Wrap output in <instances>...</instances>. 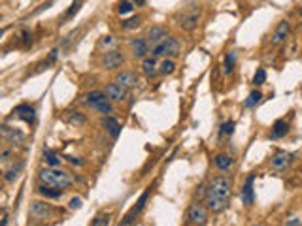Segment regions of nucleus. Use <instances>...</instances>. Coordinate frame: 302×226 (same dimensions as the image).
Here are the masks:
<instances>
[{
    "label": "nucleus",
    "mask_w": 302,
    "mask_h": 226,
    "mask_svg": "<svg viewBox=\"0 0 302 226\" xmlns=\"http://www.w3.org/2000/svg\"><path fill=\"white\" fill-rule=\"evenodd\" d=\"M149 194H151V187H147L144 192H142V196L138 198V202L134 203L133 205V209L129 211V213L125 215V219L121 221V225L123 226H127V225H133L134 221H136V217L144 211V207H145V202H147V198H149Z\"/></svg>",
    "instance_id": "9"
},
{
    "label": "nucleus",
    "mask_w": 302,
    "mask_h": 226,
    "mask_svg": "<svg viewBox=\"0 0 302 226\" xmlns=\"http://www.w3.org/2000/svg\"><path fill=\"white\" fill-rule=\"evenodd\" d=\"M266 83V72L265 68H257V72H255L253 75V85L255 87H261V85Z\"/></svg>",
    "instance_id": "33"
},
{
    "label": "nucleus",
    "mask_w": 302,
    "mask_h": 226,
    "mask_svg": "<svg viewBox=\"0 0 302 226\" xmlns=\"http://www.w3.org/2000/svg\"><path fill=\"white\" fill-rule=\"evenodd\" d=\"M142 25V17L140 15H133L131 19H125V21H121V26L125 28V30H133L136 26H140Z\"/></svg>",
    "instance_id": "29"
},
{
    "label": "nucleus",
    "mask_w": 302,
    "mask_h": 226,
    "mask_svg": "<svg viewBox=\"0 0 302 226\" xmlns=\"http://www.w3.org/2000/svg\"><path fill=\"white\" fill-rule=\"evenodd\" d=\"M102 126H104V130L108 132L113 140H117V136H119V132H121V125L115 117H111V115H104V119H102Z\"/></svg>",
    "instance_id": "20"
},
{
    "label": "nucleus",
    "mask_w": 302,
    "mask_h": 226,
    "mask_svg": "<svg viewBox=\"0 0 302 226\" xmlns=\"http://www.w3.org/2000/svg\"><path fill=\"white\" fill-rule=\"evenodd\" d=\"M64 158H66L70 164H76V166H82V164H83V162H82L80 158H76V156H64Z\"/></svg>",
    "instance_id": "39"
},
{
    "label": "nucleus",
    "mask_w": 302,
    "mask_h": 226,
    "mask_svg": "<svg viewBox=\"0 0 302 226\" xmlns=\"http://www.w3.org/2000/svg\"><path fill=\"white\" fill-rule=\"evenodd\" d=\"M133 10H134L133 0H121L119 6H117V13L119 15H127V13H131Z\"/></svg>",
    "instance_id": "32"
},
{
    "label": "nucleus",
    "mask_w": 302,
    "mask_h": 226,
    "mask_svg": "<svg viewBox=\"0 0 302 226\" xmlns=\"http://www.w3.org/2000/svg\"><path fill=\"white\" fill-rule=\"evenodd\" d=\"M142 72H144V75L147 79H153L155 75L159 74V62H157V57H145L142 59Z\"/></svg>",
    "instance_id": "18"
},
{
    "label": "nucleus",
    "mask_w": 302,
    "mask_h": 226,
    "mask_svg": "<svg viewBox=\"0 0 302 226\" xmlns=\"http://www.w3.org/2000/svg\"><path fill=\"white\" fill-rule=\"evenodd\" d=\"M234 132V121H227L223 126H221V136H230Z\"/></svg>",
    "instance_id": "36"
},
{
    "label": "nucleus",
    "mask_w": 302,
    "mask_h": 226,
    "mask_svg": "<svg viewBox=\"0 0 302 226\" xmlns=\"http://www.w3.org/2000/svg\"><path fill=\"white\" fill-rule=\"evenodd\" d=\"M98 48H106V51H110V48H113V38L111 36H102L100 38V42H98Z\"/></svg>",
    "instance_id": "35"
},
{
    "label": "nucleus",
    "mask_w": 302,
    "mask_h": 226,
    "mask_svg": "<svg viewBox=\"0 0 302 226\" xmlns=\"http://www.w3.org/2000/svg\"><path fill=\"white\" fill-rule=\"evenodd\" d=\"M230 194H232V183L227 177H214L208 183L206 189L204 203L206 207L212 213H221L227 209V205L230 202Z\"/></svg>",
    "instance_id": "1"
},
{
    "label": "nucleus",
    "mask_w": 302,
    "mask_h": 226,
    "mask_svg": "<svg viewBox=\"0 0 302 226\" xmlns=\"http://www.w3.org/2000/svg\"><path fill=\"white\" fill-rule=\"evenodd\" d=\"M85 104L100 115H111L113 113V104L108 98V95L102 93V91H91L85 96Z\"/></svg>",
    "instance_id": "3"
},
{
    "label": "nucleus",
    "mask_w": 302,
    "mask_h": 226,
    "mask_svg": "<svg viewBox=\"0 0 302 226\" xmlns=\"http://www.w3.org/2000/svg\"><path fill=\"white\" fill-rule=\"evenodd\" d=\"M127 91L129 89H125L121 83H117V81H111V83L106 85V95H108V98L111 100V102H123L125 98H127Z\"/></svg>",
    "instance_id": "15"
},
{
    "label": "nucleus",
    "mask_w": 302,
    "mask_h": 226,
    "mask_svg": "<svg viewBox=\"0 0 302 226\" xmlns=\"http://www.w3.org/2000/svg\"><path fill=\"white\" fill-rule=\"evenodd\" d=\"M115 81L123 85L125 89H136L138 87V75L131 70H125L115 75Z\"/></svg>",
    "instance_id": "17"
},
{
    "label": "nucleus",
    "mask_w": 302,
    "mask_h": 226,
    "mask_svg": "<svg viewBox=\"0 0 302 226\" xmlns=\"http://www.w3.org/2000/svg\"><path fill=\"white\" fill-rule=\"evenodd\" d=\"M289 34H291V25H289V21H279L278 23V26L274 28V32L270 34V40H268V44L272 46V48H278V46H281L287 38H289Z\"/></svg>",
    "instance_id": "10"
},
{
    "label": "nucleus",
    "mask_w": 302,
    "mask_h": 226,
    "mask_svg": "<svg viewBox=\"0 0 302 226\" xmlns=\"http://www.w3.org/2000/svg\"><path fill=\"white\" fill-rule=\"evenodd\" d=\"M253 181H255V176H247L246 179V183H244V189H242V203L244 205H253L255 202V194H253Z\"/></svg>",
    "instance_id": "16"
},
{
    "label": "nucleus",
    "mask_w": 302,
    "mask_h": 226,
    "mask_svg": "<svg viewBox=\"0 0 302 226\" xmlns=\"http://www.w3.org/2000/svg\"><path fill=\"white\" fill-rule=\"evenodd\" d=\"M38 179L40 183L44 185H51V187H57V189H68L70 185L74 183V177L64 172V170H59V168H42L38 172Z\"/></svg>",
    "instance_id": "2"
},
{
    "label": "nucleus",
    "mask_w": 302,
    "mask_h": 226,
    "mask_svg": "<svg viewBox=\"0 0 302 226\" xmlns=\"http://www.w3.org/2000/svg\"><path fill=\"white\" fill-rule=\"evenodd\" d=\"M42 158H44V162L51 168H59L60 160H62L57 153H53V151H49V149H44V151H42Z\"/></svg>",
    "instance_id": "24"
},
{
    "label": "nucleus",
    "mask_w": 302,
    "mask_h": 226,
    "mask_svg": "<svg viewBox=\"0 0 302 226\" xmlns=\"http://www.w3.org/2000/svg\"><path fill=\"white\" fill-rule=\"evenodd\" d=\"M129 48H131L134 59H145L149 53V42H147V38H133Z\"/></svg>",
    "instance_id": "12"
},
{
    "label": "nucleus",
    "mask_w": 302,
    "mask_h": 226,
    "mask_svg": "<svg viewBox=\"0 0 302 226\" xmlns=\"http://www.w3.org/2000/svg\"><path fill=\"white\" fill-rule=\"evenodd\" d=\"M21 170H23V162H17V164H13L6 174H4V181L6 183H12L15 179L19 177V174H21Z\"/></svg>",
    "instance_id": "27"
},
{
    "label": "nucleus",
    "mask_w": 302,
    "mask_h": 226,
    "mask_svg": "<svg viewBox=\"0 0 302 226\" xmlns=\"http://www.w3.org/2000/svg\"><path fill=\"white\" fill-rule=\"evenodd\" d=\"M261 98H263V93H261L259 89L251 91L249 96H247V100H246V107H255L259 102H261Z\"/></svg>",
    "instance_id": "30"
},
{
    "label": "nucleus",
    "mask_w": 302,
    "mask_h": 226,
    "mask_svg": "<svg viewBox=\"0 0 302 226\" xmlns=\"http://www.w3.org/2000/svg\"><path fill=\"white\" fill-rule=\"evenodd\" d=\"M285 225H287V226H299V225H302V221H301V219H297V217H293V219H289Z\"/></svg>",
    "instance_id": "40"
},
{
    "label": "nucleus",
    "mask_w": 302,
    "mask_h": 226,
    "mask_svg": "<svg viewBox=\"0 0 302 226\" xmlns=\"http://www.w3.org/2000/svg\"><path fill=\"white\" fill-rule=\"evenodd\" d=\"M299 15L302 17V4H301V8H299Z\"/></svg>",
    "instance_id": "42"
},
{
    "label": "nucleus",
    "mask_w": 302,
    "mask_h": 226,
    "mask_svg": "<svg viewBox=\"0 0 302 226\" xmlns=\"http://www.w3.org/2000/svg\"><path fill=\"white\" fill-rule=\"evenodd\" d=\"M145 38H147L149 46L153 48V46H157V44H161L163 40H166V38H168V30H166L163 25H153V26L147 30Z\"/></svg>",
    "instance_id": "13"
},
{
    "label": "nucleus",
    "mask_w": 302,
    "mask_h": 226,
    "mask_svg": "<svg viewBox=\"0 0 302 226\" xmlns=\"http://www.w3.org/2000/svg\"><path fill=\"white\" fill-rule=\"evenodd\" d=\"M0 132H2V138L6 142H10L12 145H23L25 143V134L21 130H17V128H10L8 125H2Z\"/></svg>",
    "instance_id": "14"
},
{
    "label": "nucleus",
    "mask_w": 302,
    "mask_h": 226,
    "mask_svg": "<svg viewBox=\"0 0 302 226\" xmlns=\"http://www.w3.org/2000/svg\"><path fill=\"white\" fill-rule=\"evenodd\" d=\"M13 113H15L19 119H23L25 123H28V125L34 123V107L28 106V104H21V106H17L15 109H13Z\"/></svg>",
    "instance_id": "21"
},
{
    "label": "nucleus",
    "mask_w": 302,
    "mask_h": 226,
    "mask_svg": "<svg viewBox=\"0 0 302 226\" xmlns=\"http://www.w3.org/2000/svg\"><path fill=\"white\" fill-rule=\"evenodd\" d=\"M123 64H125V55H123L121 51H117V49L104 51V55H102V59H100V66L108 72L117 70V68H121Z\"/></svg>",
    "instance_id": "8"
},
{
    "label": "nucleus",
    "mask_w": 302,
    "mask_h": 226,
    "mask_svg": "<svg viewBox=\"0 0 302 226\" xmlns=\"http://www.w3.org/2000/svg\"><path fill=\"white\" fill-rule=\"evenodd\" d=\"M174 72H176V62H174V59L165 57V59L161 60V64H159V74H163V75H172Z\"/></svg>",
    "instance_id": "26"
},
{
    "label": "nucleus",
    "mask_w": 302,
    "mask_h": 226,
    "mask_svg": "<svg viewBox=\"0 0 302 226\" xmlns=\"http://www.w3.org/2000/svg\"><path fill=\"white\" fill-rule=\"evenodd\" d=\"M214 164H216V168L221 174H227V172H230L232 164H234V158L229 153H218L216 158H214Z\"/></svg>",
    "instance_id": "19"
},
{
    "label": "nucleus",
    "mask_w": 302,
    "mask_h": 226,
    "mask_svg": "<svg viewBox=\"0 0 302 226\" xmlns=\"http://www.w3.org/2000/svg\"><path fill=\"white\" fill-rule=\"evenodd\" d=\"M133 4H134V6H144L145 0H133Z\"/></svg>",
    "instance_id": "41"
},
{
    "label": "nucleus",
    "mask_w": 302,
    "mask_h": 226,
    "mask_svg": "<svg viewBox=\"0 0 302 226\" xmlns=\"http://www.w3.org/2000/svg\"><path fill=\"white\" fill-rule=\"evenodd\" d=\"M30 217L34 219V221H49V219H53V215H55V207L48 202H42V200H34V202H30Z\"/></svg>",
    "instance_id": "7"
},
{
    "label": "nucleus",
    "mask_w": 302,
    "mask_h": 226,
    "mask_svg": "<svg viewBox=\"0 0 302 226\" xmlns=\"http://www.w3.org/2000/svg\"><path fill=\"white\" fill-rule=\"evenodd\" d=\"M38 192L44 196V198H49V200H57V198H60L62 196V192H64V189H57V187H51V185H40L38 187Z\"/></svg>",
    "instance_id": "22"
},
{
    "label": "nucleus",
    "mask_w": 302,
    "mask_h": 226,
    "mask_svg": "<svg viewBox=\"0 0 302 226\" xmlns=\"http://www.w3.org/2000/svg\"><path fill=\"white\" fill-rule=\"evenodd\" d=\"M93 226H108L110 225V215H97L93 221H91Z\"/></svg>",
    "instance_id": "34"
},
{
    "label": "nucleus",
    "mask_w": 302,
    "mask_h": 226,
    "mask_svg": "<svg viewBox=\"0 0 302 226\" xmlns=\"http://www.w3.org/2000/svg\"><path fill=\"white\" fill-rule=\"evenodd\" d=\"M82 2H83V0H74V2H72V6H70V8H68V10L64 12V15H62V21H66V19H70V17H74L76 13L80 12V8H82Z\"/></svg>",
    "instance_id": "31"
},
{
    "label": "nucleus",
    "mask_w": 302,
    "mask_h": 226,
    "mask_svg": "<svg viewBox=\"0 0 302 226\" xmlns=\"http://www.w3.org/2000/svg\"><path fill=\"white\" fill-rule=\"evenodd\" d=\"M82 203H83L82 198H72L70 203H68V207H70V209H80V207H82Z\"/></svg>",
    "instance_id": "37"
},
{
    "label": "nucleus",
    "mask_w": 302,
    "mask_h": 226,
    "mask_svg": "<svg viewBox=\"0 0 302 226\" xmlns=\"http://www.w3.org/2000/svg\"><path fill=\"white\" fill-rule=\"evenodd\" d=\"M208 207L202 205V203L194 202L189 205V209H187V213H185V223L187 225H208Z\"/></svg>",
    "instance_id": "6"
},
{
    "label": "nucleus",
    "mask_w": 302,
    "mask_h": 226,
    "mask_svg": "<svg viewBox=\"0 0 302 226\" xmlns=\"http://www.w3.org/2000/svg\"><path fill=\"white\" fill-rule=\"evenodd\" d=\"M198 21H200V8L194 6V4H191L187 10H183L181 13L176 15V23H178V26L183 28V30H187V32L194 30V28L198 26Z\"/></svg>",
    "instance_id": "5"
},
{
    "label": "nucleus",
    "mask_w": 302,
    "mask_h": 226,
    "mask_svg": "<svg viewBox=\"0 0 302 226\" xmlns=\"http://www.w3.org/2000/svg\"><path fill=\"white\" fill-rule=\"evenodd\" d=\"M291 162H293V155L291 153H287V151H278L276 155L270 158V168L274 172H278V174H283V172L289 170Z\"/></svg>",
    "instance_id": "11"
},
{
    "label": "nucleus",
    "mask_w": 302,
    "mask_h": 226,
    "mask_svg": "<svg viewBox=\"0 0 302 226\" xmlns=\"http://www.w3.org/2000/svg\"><path fill=\"white\" fill-rule=\"evenodd\" d=\"M236 51H229L227 55H225V62H223V70H225V74L227 75H230L232 74V70H234V62H236Z\"/></svg>",
    "instance_id": "28"
},
{
    "label": "nucleus",
    "mask_w": 302,
    "mask_h": 226,
    "mask_svg": "<svg viewBox=\"0 0 302 226\" xmlns=\"http://www.w3.org/2000/svg\"><path fill=\"white\" fill-rule=\"evenodd\" d=\"M10 156H12V149H10V147H4L2 153H0V158H2V160H10Z\"/></svg>",
    "instance_id": "38"
},
{
    "label": "nucleus",
    "mask_w": 302,
    "mask_h": 226,
    "mask_svg": "<svg viewBox=\"0 0 302 226\" xmlns=\"http://www.w3.org/2000/svg\"><path fill=\"white\" fill-rule=\"evenodd\" d=\"M66 123L72 125V126H83L87 119H85V115L82 111H68L66 113Z\"/></svg>",
    "instance_id": "25"
},
{
    "label": "nucleus",
    "mask_w": 302,
    "mask_h": 226,
    "mask_svg": "<svg viewBox=\"0 0 302 226\" xmlns=\"http://www.w3.org/2000/svg\"><path fill=\"white\" fill-rule=\"evenodd\" d=\"M181 53V44L178 42V38H174V36H168L166 40H163L161 44L157 46H153L151 48V55L153 57H157V59H165V57H170V59H174V57H178Z\"/></svg>",
    "instance_id": "4"
},
{
    "label": "nucleus",
    "mask_w": 302,
    "mask_h": 226,
    "mask_svg": "<svg viewBox=\"0 0 302 226\" xmlns=\"http://www.w3.org/2000/svg\"><path fill=\"white\" fill-rule=\"evenodd\" d=\"M287 132H289V125H287V121L278 119L276 123H274V125H272V134H270V138H274V140H279V138L287 136Z\"/></svg>",
    "instance_id": "23"
}]
</instances>
